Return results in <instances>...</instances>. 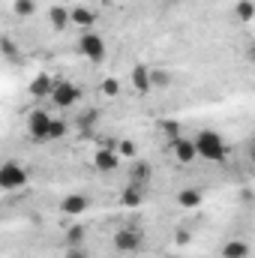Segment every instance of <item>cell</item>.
I'll return each instance as SVG.
<instances>
[{
  "label": "cell",
  "instance_id": "cell-9",
  "mask_svg": "<svg viewBox=\"0 0 255 258\" xmlns=\"http://www.w3.org/2000/svg\"><path fill=\"white\" fill-rule=\"evenodd\" d=\"M171 150H174V159H177V162H183V165H189V162H195V159H198L195 144H192L189 138H183V135L171 141Z\"/></svg>",
  "mask_w": 255,
  "mask_h": 258
},
{
  "label": "cell",
  "instance_id": "cell-13",
  "mask_svg": "<svg viewBox=\"0 0 255 258\" xmlns=\"http://www.w3.org/2000/svg\"><path fill=\"white\" fill-rule=\"evenodd\" d=\"M132 84H135L138 93H147V90H150V69H147L144 63L132 66Z\"/></svg>",
  "mask_w": 255,
  "mask_h": 258
},
{
  "label": "cell",
  "instance_id": "cell-28",
  "mask_svg": "<svg viewBox=\"0 0 255 258\" xmlns=\"http://www.w3.org/2000/svg\"><path fill=\"white\" fill-rule=\"evenodd\" d=\"M63 258H87V249L84 246H69Z\"/></svg>",
  "mask_w": 255,
  "mask_h": 258
},
{
  "label": "cell",
  "instance_id": "cell-29",
  "mask_svg": "<svg viewBox=\"0 0 255 258\" xmlns=\"http://www.w3.org/2000/svg\"><path fill=\"white\" fill-rule=\"evenodd\" d=\"M174 240H177V243L183 246V243H189V240H192V234H189V231H183V228H180V231L174 234Z\"/></svg>",
  "mask_w": 255,
  "mask_h": 258
},
{
  "label": "cell",
  "instance_id": "cell-20",
  "mask_svg": "<svg viewBox=\"0 0 255 258\" xmlns=\"http://www.w3.org/2000/svg\"><path fill=\"white\" fill-rule=\"evenodd\" d=\"M114 153L123 156V159H135V156H138V144H135L132 138H123V141L114 144Z\"/></svg>",
  "mask_w": 255,
  "mask_h": 258
},
{
  "label": "cell",
  "instance_id": "cell-18",
  "mask_svg": "<svg viewBox=\"0 0 255 258\" xmlns=\"http://www.w3.org/2000/svg\"><path fill=\"white\" fill-rule=\"evenodd\" d=\"M150 174H153V168H150L147 162H135L129 177H132V183H135V186H141V189H144V183L150 180Z\"/></svg>",
  "mask_w": 255,
  "mask_h": 258
},
{
  "label": "cell",
  "instance_id": "cell-12",
  "mask_svg": "<svg viewBox=\"0 0 255 258\" xmlns=\"http://www.w3.org/2000/svg\"><path fill=\"white\" fill-rule=\"evenodd\" d=\"M0 54L9 60V63H21L24 57H21V48H18V42L12 39V36H0Z\"/></svg>",
  "mask_w": 255,
  "mask_h": 258
},
{
  "label": "cell",
  "instance_id": "cell-27",
  "mask_svg": "<svg viewBox=\"0 0 255 258\" xmlns=\"http://www.w3.org/2000/svg\"><path fill=\"white\" fill-rule=\"evenodd\" d=\"M93 123H96V111H87V114H84V117L78 120V126H81V132H84V135H90Z\"/></svg>",
  "mask_w": 255,
  "mask_h": 258
},
{
  "label": "cell",
  "instance_id": "cell-10",
  "mask_svg": "<svg viewBox=\"0 0 255 258\" xmlns=\"http://www.w3.org/2000/svg\"><path fill=\"white\" fill-rule=\"evenodd\" d=\"M93 21H96V12L93 9H87V6H69V24H75L81 30H90Z\"/></svg>",
  "mask_w": 255,
  "mask_h": 258
},
{
  "label": "cell",
  "instance_id": "cell-6",
  "mask_svg": "<svg viewBox=\"0 0 255 258\" xmlns=\"http://www.w3.org/2000/svg\"><path fill=\"white\" fill-rule=\"evenodd\" d=\"M48 126H51V114H48V111H42V108L30 111V117H27V132H30L33 141H45V138H48Z\"/></svg>",
  "mask_w": 255,
  "mask_h": 258
},
{
  "label": "cell",
  "instance_id": "cell-4",
  "mask_svg": "<svg viewBox=\"0 0 255 258\" xmlns=\"http://www.w3.org/2000/svg\"><path fill=\"white\" fill-rule=\"evenodd\" d=\"M78 99H81L78 84H72V81H54V87H51V102H54V105L69 108V105H75Z\"/></svg>",
  "mask_w": 255,
  "mask_h": 258
},
{
  "label": "cell",
  "instance_id": "cell-3",
  "mask_svg": "<svg viewBox=\"0 0 255 258\" xmlns=\"http://www.w3.org/2000/svg\"><path fill=\"white\" fill-rule=\"evenodd\" d=\"M27 180L30 177L18 162H3L0 165V189H24Z\"/></svg>",
  "mask_w": 255,
  "mask_h": 258
},
{
  "label": "cell",
  "instance_id": "cell-21",
  "mask_svg": "<svg viewBox=\"0 0 255 258\" xmlns=\"http://www.w3.org/2000/svg\"><path fill=\"white\" fill-rule=\"evenodd\" d=\"M36 9H39L36 0H15V3H12V12H15L18 18H30Z\"/></svg>",
  "mask_w": 255,
  "mask_h": 258
},
{
  "label": "cell",
  "instance_id": "cell-14",
  "mask_svg": "<svg viewBox=\"0 0 255 258\" xmlns=\"http://www.w3.org/2000/svg\"><path fill=\"white\" fill-rule=\"evenodd\" d=\"M48 21L54 30H66L69 27V6H51L48 9Z\"/></svg>",
  "mask_w": 255,
  "mask_h": 258
},
{
  "label": "cell",
  "instance_id": "cell-15",
  "mask_svg": "<svg viewBox=\"0 0 255 258\" xmlns=\"http://www.w3.org/2000/svg\"><path fill=\"white\" fill-rule=\"evenodd\" d=\"M222 258H249V243L246 240H228L222 246Z\"/></svg>",
  "mask_w": 255,
  "mask_h": 258
},
{
  "label": "cell",
  "instance_id": "cell-22",
  "mask_svg": "<svg viewBox=\"0 0 255 258\" xmlns=\"http://www.w3.org/2000/svg\"><path fill=\"white\" fill-rule=\"evenodd\" d=\"M234 12H237V18H240V21H252V18H255V3H252V0H240V3L234 6Z\"/></svg>",
  "mask_w": 255,
  "mask_h": 258
},
{
  "label": "cell",
  "instance_id": "cell-5",
  "mask_svg": "<svg viewBox=\"0 0 255 258\" xmlns=\"http://www.w3.org/2000/svg\"><path fill=\"white\" fill-rule=\"evenodd\" d=\"M114 249L117 252H123V255H132V252H138L141 246H144V237H141V231H135V228H120L117 234H114Z\"/></svg>",
  "mask_w": 255,
  "mask_h": 258
},
{
  "label": "cell",
  "instance_id": "cell-2",
  "mask_svg": "<svg viewBox=\"0 0 255 258\" xmlns=\"http://www.w3.org/2000/svg\"><path fill=\"white\" fill-rule=\"evenodd\" d=\"M78 51H81L90 63H102V60H105V39H102L99 33H93V30H84V33L78 36Z\"/></svg>",
  "mask_w": 255,
  "mask_h": 258
},
{
  "label": "cell",
  "instance_id": "cell-19",
  "mask_svg": "<svg viewBox=\"0 0 255 258\" xmlns=\"http://www.w3.org/2000/svg\"><path fill=\"white\" fill-rule=\"evenodd\" d=\"M141 198H144V189L135 186V183H129L126 189H123V195H120V204H123V207H138Z\"/></svg>",
  "mask_w": 255,
  "mask_h": 258
},
{
  "label": "cell",
  "instance_id": "cell-25",
  "mask_svg": "<svg viewBox=\"0 0 255 258\" xmlns=\"http://www.w3.org/2000/svg\"><path fill=\"white\" fill-rule=\"evenodd\" d=\"M66 120H54V117H51V126H48V138H63L66 135Z\"/></svg>",
  "mask_w": 255,
  "mask_h": 258
},
{
  "label": "cell",
  "instance_id": "cell-1",
  "mask_svg": "<svg viewBox=\"0 0 255 258\" xmlns=\"http://www.w3.org/2000/svg\"><path fill=\"white\" fill-rule=\"evenodd\" d=\"M195 153L201 156V159H207V162H225V141H222V135L219 132H213V129H201L198 135H195Z\"/></svg>",
  "mask_w": 255,
  "mask_h": 258
},
{
  "label": "cell",
  "instance_id": "cell-11",
  "mask_svg": "<svg viewBox=\"0 0 255 258\" xmlns=\"http://www.w3.org/2000/svg\"><path fill=\"white\" fill-rule=\"evenodd\" d=\"M51 87H54V78L51 75H45V72H39L30 84H27V90H30V96H36V99H42V96H51Z\"/></svg>",
  "mask_w": 255,
  "mask_h": 258
},
{
  "label": "cell",
  "instance_id": "cell-31",
  "mask_svg": "<svg viewBox=\"0 0 255 258\" xmlns=\"http://www.w3.org/2000/svg\"><path fill=\"white\" fill-rule=\"evenodd\" d=\"M135 258H138V255H135Z\"/></svg>",
  "mask_w": 255,
  "mask_h": 258
},
{
  "label": "cell",
  "instance_id": "cell-26",
  "mask_svg": "<svg viewBox=\"0 0 255 258\" xmlns=\"http://www.w3.org/2000/svg\"><path fill=\"white\" fill-rule=\"evenodd\" d=\"M120 93V81L117 78H105L102 81V96H117Z\"/></svg>",
  "mask_w": 255,
  "mask_h": 258
},
{
  "label": "cell",
  "instance_id": "cell-7",
  "mask_svg": "<svg viewBox=\"0 0 255 258\" xmlns=\"http://www.w3.org/2000/svg\"><path fill=\"white\" fill-rule=\"evenodd\" d=\"M87 210H90V198L81 195V192H72L60 201V213H63V216H81V213H87Z\"/></svg>",
  "mask_w": 255,
  "mask_h": 258
},
{
  "label": "cell",
  "instance_id": "cell-30",
  "mask_svg": "<svg viewBox=\"0 0 255 258\" xmlns=\"http://www.w3.org/2000/svg\"><path fill=\"white\" fill-rule=\"evenodd\" d=\"M168 258H174V255H168Z\"/></svg>",
  "mask_w": 255,
  "mask_h": 258
},
{
  "label": "cell",
  "instance_id": "cell-8",
  "mask_svg": "<svg viewBox=\"0 0 255 258\" xmlns=\"http://www.w3.org/2000/svg\"><path fill=\"white\" fill-rule=\"evenodd\" d=\"M117 162H120V156L114 153V147H99L96 153H93V168L96 171H114L117 168Z\"/></svg>",
  "mask_w": 255,
  "mask_h": 258
},
{
  "label": "cell",
  "instance_id": "cell-17",
  "mask_svg": "<svg viewBox=\"0 0 255 258\" xmlns=\"http://www.w3.org/2000/svg\"><path fill=\"white\" fill-rule=\"evenodd\" d=\"M201 201H204L201 189H180V192H177V204H180V207H186V210H195Z\"/></svg>",
  "mask_w": 255,
  "mask_h": 258
},
{
  "label": "cell",
  "instance_id": "cell-23",
  "mask_svg": "<svg viewBox=\"0 0 255 258\" xmlns=\"http://www.w3.org/2000/svg\"><path fill=\"white\" fill-rule=\"evenodd\" d=\"M171 84V75L165 69H150V87H168Z\"/></svg>",
  "mask_w": 255,
  "mask_h": 258
},
{
  "label": "cell",
  "instance_id": "cell-16",
  "mask_svg": "<svg viewBox=\"0 0 255 258\" xmlns=\"http://www.w3.org/2000/svg\"><path fill=\"white\" fill-rule=\"evenodd\" d=\"M84 240H87V228L84 225H72V228H66L63 234V246H84Z\"/></svg>",
  "mask_w": 255,
  "mask_h": 258
},
{
  "label": "cell",
  "instance_id": "cell-24",
  "mask_svg": "<svg viewBox=\"0 0 255 258\" xmlns=\"http://www.w3.org/2000/svg\"><path fill=\"white\" fill-rule=\"evenodd\" d=\"M159 129H162L168 138H180V123H177V120H159Z\"/></svg>",
  "mask_w": 255,
  "mask_h": 258
}]
</instances>
